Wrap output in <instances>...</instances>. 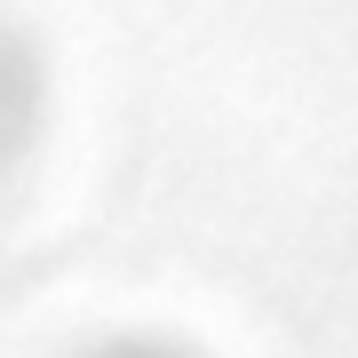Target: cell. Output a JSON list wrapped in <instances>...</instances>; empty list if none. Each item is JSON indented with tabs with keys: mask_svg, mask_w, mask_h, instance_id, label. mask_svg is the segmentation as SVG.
Instances as JSON below:
<instances>
[{
	"mask_svg": "<svg viewBox=\"0 0 358 358\" xmlns=\"http://www.w3.org/2000/svg\"><path fill=\"white\" fill-rule=\"evenodd\" d=\"M80 358H199V350H183V343H167V334H112V343H96V350H80Z\"/></svg>",
	"mask_w": 358,
	"mask_h": 358,
	"instance_id": "1",
	"label": "cell"
}]
</instances>
